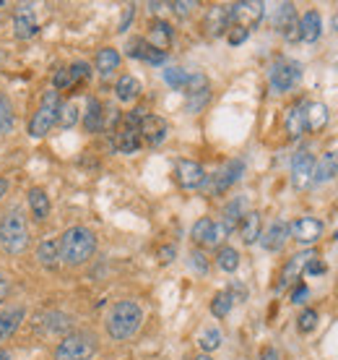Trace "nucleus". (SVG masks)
Segmentation results:
<instances>
[{
	"label": "nucleus",
	"instance_id": "5fc2aeb1",
	"mask_svg": "<svg viewBox=\"0 0 338 360\" xmlns=\"http://www.w3.org/2000/svg\"><path fill=\"white\" fill-rule=\"evenodd\" d=\"M229 295H231V297L237 295V297H240V300H245V297H248V290L242 288L240 282H234V285H231V290H229Z\"/></svg>",
	"mask_w": 338,
	"mask_h": 360
},
{
	"label": "nucleus",
	"instance_id": "2f4dec72",
	"mask_svg": "<svg viewBox=\"0 0 338 360\" xmlns=\"http://www.w3.org/2000/svg\"><path fill=\"white\" fill-rule=\"evenodd\" d=\"M115 91L120 102H133V99L141 94V84H138V79H133V76H123V79L117 82Z\"/></svg>",
	"mask_w": 338,
	"mask_h": 360
},
{
	"label": "nucleus",
	"instance_id": "6e6552de",
	"mask_svg": "<svg viewBox=\"0 0 338 360\" xmlns=\"http://www.w3.org/2000/svg\"><path fill=\"white\" fill-rule=\"evenodd\" d=\"M229 13H231V21L242 29H252L260 24V18L266 13V6L260 3V0H245V3H234L229 6Z\"/></svg>",
	"mask_w": 338,
	"mask_h": 360
},
{
	"label": "nucleus",
	"instance_id": "bf43d9fd",
	"mask_svg": "<svg viewBox=\"0 0 338 360\" xmlns=\"http://www.w3.org/2000/svg\"><path fill=\"white\" fill-rule=\"evenodd\" d=\"M333 29H336V32H338V13H336V16H333Z\"/></svg>",
	"mask_w": 338,
	"mask_h": 360
},
{
	"label": "nucleus",
	"instance_id": "473e14b6",
	"mask_svg": "<svg viewBox=\"0 0 338 360\" xmlns=\"http://www.w3.org/2000/svg\"><path fill=\"white\" fill-rule=\"evenodd\" d=\"M240 217H245V198H234L229 207H227V212H224V230L227 233H231L234 227H237V222H240Z\"/></svg>",
	"mask_w": 338,
	"mask_h": 360
},
{
	"label": "nucleus",
	"instance_id": "6ab92c4d",
	"mask_svg": "<svg viewBox=\"0 0 338 360\" xmlns=\"http://www.w3.org/2000/svg\"><path fill=\"white\" fill-rule=\"evenodd\" d=\"M286 240H289V225H286V222H281V219L268 227L266 235H260V245H263L266 251H271V253L281 251V248L286 245Z\"/></svg>",
	"mask_w": 338,
	"mask_h": 360
},
{
	"label": "nucleus",
	"instance_id": "0eeeda50",
	"mask_svg": "<svg viewBox=\"0 0 338 360\" xmlns=\"http://www.w3.org/2000/svg\"><path fill=\"white\" fill-rule=\"evenodd\" d=\"M143 120V110H133L128 112L123 120V126L115 131V149L123 154H133L138 146H141V134H138V126Z\"/></svg>",
	"mask_w": 338,
	"mask_h": 360
},
{
	"label": "nucleus",
	"instance_id": "f257e3e1",
	"mask_svg": "<svg viewBox=\"0 0 338 360\" xmlns=\"http://www.w3.org/2000/svg\"><path fill=\"white\" fill-rule=\"evenodd\" d=\"M58 248H60V259L68 266H81L97 251V238L86 227H71V230L62 233Z\"/></svg>",
	"mask_w": 338,
	"mask_h": 360
},
{
	"label": "nucleus",
	"instance_id": "4be33fe9",
	"mask_svg": "<svg viewBox=\"0 0 338 360\" xmlns=\"http://www.w3.org/2000/svg\"><path fill=\"white\" fill-rule=\"evenodd\" d=\"M328 123V108L323 105V102H307V110H304V128L312 131V134H318L323 131Z\"/></svg>",
	"mask_w": 338,
	"mask_h": 360
},
{
	"label": "nucleus",
	"instance_id": "72a5a7b5",
	"mask_svg": "<svg viewBox=\"0 0 338 360\" xmlns=\"http://www.w3.org/2000/svg\"><path fill=\"white\" fill-rule=\"evenodd\" d=\"M36 259H39L42 266H55V262L60 259V248H58V243H55V240H42L39 248H36Z\"/></svg>",
	"mask_w": 338,
	"mask_h": 360
},
{
	"label": "nucleus",
	"instance_id": "ea45409f",
	"mask_svg": "<svg viewBox=\"0 0 338 360\" xmlns=\"http://www.w3.org/2000/svg\"><path fill=\"white\" fill-rule=\"evenodd\" d=\"M208 99H211V89H203V91H196V94H187V112H198V110H203L208 105Z\"/></svg>",
	"mask_w": 338,
	"mask_h": 360
},
{
	"label": "nucleus",
	"instance_id": "603ef678",
	"mask_svg": "<svg viewBox=\"0 0 338 360\" xmlns=\"http://www.w3.org/2000/svg\"><path fill=\"white\" fill-rule=\"evenodd\" d=\"M260 360H281V352L276 347H266V350L260 352Z\"/></svg>",
	"mask_w": 338,
	"mask_h": 360
},
{
	"label": "nucleus",
	"instance_id": "4d7b16f0",
	"mask_svg": "<svg viewBox=\"0 0 338 360\" xmlns=\"http://www.w3.org/2000/svg\"><path fill=\"white\" fill-rule=\"evenodd\" d=\"M133 13H135V8H133V6H128V13H125L123 24H120V32H125V29H128V24H130V18H133Z\"/></svg>",
	"mask_w": 338,
	"mask_h": 360
},
{
	"label": "nucleus",
	"instance_id": "412c9836",
	"mask_svg": "<svg viewBox=\"0 0 338 360\" xmlns=\"http://www.w3.org/2000/svg\"><path fill=\"white\" fill-rule=\"evenodd\" d=\"M304 110H307V102H304V99H299L297 105H292V108L286 110L284 126H286V134L292 136V139H299V136L307 131V128H304Z\"/></svg>",
	"mask_w": 338,
	"mask_h": 360
},
{
	"label": "nucleus",
	"instance_id": "7c9ffc66",
	"mask_svg": "<svg viewBox=\"0 0 338 360\" xmlns=\"http://www.w3.org/2000/svg\"><path fill=\"white\" fill-rule=\"evenodd\" d=\"M117 65H120V53L115 47H104L97 53V71L102 76H109L112 71H117Z\"/></svg>",
	"mask_w": 338,
	"mask_h": 360
},
{
	"label": "nucleus",
	"instance_id": "f704fd0d",
	"mask_svg": "<svg viewBox=\"0 0 338 360\" xmlns=\"http://www.w3.org/2000/svg\"><path fill=\"white\" fill-rule=\"evenodd\" d=\"M16 126V117H13V108H11V102L3 94H0V136L3 134H11Z\"/></svg>",
	"mask_w": 338,
	"mask_h": 360
},
{
	"label": "nucleus",
	"instance_id": "a878e982",
	"mask_svg": "<svg viewBox=\"0 0 338 360\" xmlns=\"http://www.w3.org/2000/svg\"><path fill=\"white\" fill-rule=\"evenodd\" d=\"M13 27H16L18 39H29V37L36 34V21H34V13H32V8H29V6H21V8L16 11Z\"/></svg>",
	"mask_w": 338,
	"mask_h": 360
},
{
	"label": "nucleus",
	"instance_id": "de8ad7c7",
	"mask_svg": "<svg viewBox=\"0 0 338 360\" xmlns=\"http://www.w3.org/2000/svg\"><path fill=\"white\" fill-rule=\"evenodd\" d=\"M248 29H242V27H234L229 32V45H242V42H245V39H248Z\"/></svg>",
	"mask_w": 338,
	"mask_h": 360
},
{
	"label": "nucleus",
	"instance_id": "c756f323",
	"mask_svg": "<svg viewBox=\"0 0 338 360\" xmlns=\"http://www.w3.org/2000/svg\"><path fill=\"white\" fill-rule=\"evenodd\" d=\"M83 126L89 134H97L104 128V108H102V102L99 99H89V112L83 117Z\"/></svg>",
	"mask_w": 338,
	"mask_h": 360
},
{
	"label": "nucleus",
	"instance_id": "a211bd4d",
	"mask_svg": "<svg viewBox=\"0 0 338 360\" xmlns=\"http://www.w3.org/2000/svg\"><path fill=\"white\" fill-rule=\"evenodd\" d=\"M128 55H130V58H138V60H146V63H151V65H161L164 60H167V53L154 50L146 39H141V37L130 39V45H128Z\"/></svg>",
	"mask_w": 338,
	"mask_h": 360
},
{
	"label": "nucleus",
	"instance_id": "bb28decb",
	"mask_svg": "<svg viewBox=\"0 0 338 360\" xmlns=\"http://www.w3.org/2000/svg\"><path fill=\"white\" fill-rule=\"evenodd\" d=\"M29 209H32V217H34L36 222H45L47 217H50V198L42 188H32L29 191Z\"/></svg>",
	"mask_w": 338,
	"mask_h": 360
},
{
	"label": "nucleus",
	"instance_id": "c03bdc74",
	"mask_svg": "<svg viewBox=\"0 0 338 360\" xmlns=\"http://www.w3.org/2000/svg\"><path fill=\"white\" fill-rule=\"evenodd\" d=\"M68 73H71V84H76V82H83V79H89L91 68H89V63H73L71 68H68Z\"/></svg>",
	"mask_w": 338,
	"mask_h": 360
},
{
	"label": "nucleus",
	"instance_id": "f3484780",
	"mask_svg": "<svg viewBox=\"0 0 338 360\" xmlns=\"http://www.w3.org/2000/svg\"><path fill=\"white\" fill-rule=\"evenodd\" d=\"M229 24H231L229 6H214V8L205 13V21H203L205 32L211 37H219V34H224V32H229Z\"/></svg>",
	"mask_w": 338,
	"mask_h": 360
},
{
	"label": "nucleus",
	"instance_id": "20e7f679",
	"mask_svg": "<svg viewBox=\"0 0 338 360\" xmlns=\"http://www.w3.org/2000/svg\"><path fill=\"white\" fill-rule=\"evenodd\" d=\"M97 337L91 332H73L58 345L55 360H91L97 355Z\"/></svg>",
	"mask_w": 338,
	"mask_h": 360
},
{
	"label": "nucleus",
	"instance_id": "7ed1b4c3",
	"mask_svg": "<svg viewBox=\"0 0 338 360\" xmlns=\"http://www.w3.org/2000/svg\"><path fill=\"white\" fill-rule=\"evenodd\" d=\"M0 245L8 253H21L29 245V230H27V217L18 209L8 212L0 219Z\"/></svg>",
	"mask_w": 338,
	"mask_h": 360
},
{
	"label": "nucleus",
	"instance_id": "052dcab7",
	"mask_svg": "<svg viewBox=\"0 0 338 360\" xmlns=\"http://www.w3.org/2000/svg\"><path fill=\"white\" fill-rule=\"evenodd\" d=\"M198 360H211V358H208V355H201V358H198Z\"/></svg>",
	"mask_w": 338,
	"mask_h": 360
},
{
	"label": "nucleus",
	"instance_id": "58836bf2",
	"mask_svg": "<svg viewBox=\"0 0 338 360\" xmlns=\"http://www.w3.org/2000/svg\"><path fill=\"white\" fill-rule=\"evenodd\" d=\"M190 73L182 71V68H164V82L172 86V89H185Z\"/></svg>",
	"mask_w": 338,
	"mask_h": 360
},
{
	"label": "nucleus",
	"instance_id": "4c0bfd02",
	"mask_svg": "<svg viewBox=\"0 0 338 360\" xmlns=\"http://www.w3.org/2000/svg\"><path fill=\"white\" fill-rule=\"evenodd\" d=\"M79 123V108L68 102V105H60V112H58V126L60 128H73Z\"/></svg>",
	"mask_w": 338,
	"mask_h": 360
},
{
	"label": "nucleus",
	"instance_id": "9d476101",
	"mask_svg": "<svg viewBox=\"0 0 338 360\" xmlns=\"http://www.w3.org/2000/svg\"><path fill=\"white\" fill-rule=\"evenodd\" d=\"M242 172H245V162L242 160H231L222 167V170H216V175H211V183H208V193H224L227 188H231L237 180L242 178Z\"/></svg>",
	"mask_w": 338,
	"mask_h": 360
},
{
	"label": "nucleus",
	"instance_id": "e433bc0d",
	"mask_svg": "<svg viewBox=\"0 0 338 360\" xmlns=\"http://www.w3.org/2000/svg\"><path fill=\"white\" fill-rule=\"evenodd\" d=\"M216 262H219V269H224V271H237V266H240V253L227 245V248H222V251H219Z\"/></svg>",
	"mask_w": 338,
	"mask_h": 360
},
{
	"label": "nucleus",
	"instance_id": "393cba45",
	"mask_svg": "<svg viewBox=\"0 0 338 360\" xmlns=\"http://www.w3.org/2000/svg\"><path fill=\"white\" fill-rule=\"evenodd\" d=\"M154 50H159V53H167L169 45H172V27H169L167 21H154L151 24V32H149V39H146Z\"/></svg>",
	"mask_w": 338,
	"mask_h": 360
},
{
	"label": "nucleus",
	"instance_id": "37998d69",
	"mask_svg": "<svg viewBox=\"0 0 338 360\" xmlns=\"http://www.w3.org/2000/svg\"><path fill=\"white\" fill-rule=\"evenodd\" d=\"M203 89H211V86H208V79H205L203 73H190L185 94H196V91H203Z\"/></svg>",
	"mask_w": 338,
	"mask_h": 360
},
{
	"label": "nucleus",
	"instance_id": "49530a36",
	"mask_svg": "<svg viewBox=\"0 0 338 360\" xmlns=\"http://www.w3.org/2000/svg\"><path fill=\"white\" fill-rule=\"evenodd\" d=\"M68 86H73V84H71V73H68V68H62V71L55 73V91L68 89Z\"/></svg>",
	"mask_w": 338,
	"mask_h": 360
},
{
	"label": "nucleus",
	"instance_id": "c9c22d12",
	"mask_svg": "<svg viewBox=\"0 0 338 360\" xmlns=\"http://www.w3.org/2000/svg\"><path fill=\"white\" fill-rule=\"evenodd\" d=\"M231 306H234V297L229 295V290H227V292H219V295H214V300H211V314H214L216 319H224V316L231 311Z\"/></svg>",
	"mask_w": 338,
	"mask_h": 360
},
{
	"label": "nucleus",
	"instance_id": "b1692460",
	"mask_svg": "<svg viewBox=\"0 0 338 360\" xmlns=\"http://www.w3.org/2000/svg\"><path fill=\"white\" fill-rule=\"evenodd\" d=\"M21 321H24V308L21 306L3 311V314H0V342H6L11 334H16Z\"/></svg>",
	"mask_w": 338,
	"mask_h": 360
},
{
	"label": "nucleus",
	"instance_id": "c85d7f7f",
	"mask_svg": "<svg viewBox=\"0 0 338 360\" xmlns=\"http://www.w3.org/2000/svg\"><path fill=\"white\" fill-rule=\"evenodd\" d=\"M42 319H45V321H42V326H45L47 334H65V332H71V326H73L71 316L58 314V311H53V314H45Z\"/></svg>",
	"mask_w": 338,
	"mask_h": 360
},
{
	"label": "nucleus",
	"instance_id": "1a4fd4ad",
	"mask_svg": "<svg viewBox=\"0 0 338 360\" xmlns=\"http://www.w3.org/2000/svg\"><path fill=\"white\" fill-rule=\"evenodd\" d=\"M312 172H315V157L310 154L307 146H302L294 154L292 160V183L294 188H307L312 183Z\"/></svg>",
	"mask_w": 338,
	"mask_h": 360
},
{
	"label": "nucleus",
	"instance_id": "f8f14e48",
	"mask_svg": "<svg viewBox=\"0 0 338 360\" xmlns=\"http://www.w3.org/2000/svg\"><path fill=\"white\" fill-rule=\"evenodd\" d=\"M227 235L229 233L224 230V225H216L214 219H208V217L198 219L196 225H193V240H196L198 245H216V243H222Z\"/></svg>",
	"mask_w": 338,
	"mask_h": 360
},
{
	"label": "nucleus",
	"instance_id": "680f3d73",
	"mask_svg": "<svg viewBox=\"0 0 338 360\" xmlns=\"http://www.w3.org/2000/svg\"><path fill=\"white\" fill-rule=\"evenodd\" d=\"M333 240H338V230H336V233H333Z\"/></svg>",
	"mask_w": 338,
	"mask_h": 360
},
{
	"label": "nucleus",
	"instance_id": "cd10ccee",
	"mask_svg": "<svg viewBox=\"0 0 338 360\" xmlns=\"http://www.w3.org/2000/svg\"><path fill=\"white\" fill-rule=\"evenodd\" d=\"M260 227H263V222H260V214L258 212H248V214L242 217V243L245 245H252L260 240Z\"/></svg>",
	"mask_w": 338,
	"mask_h": 360
},
{
	"label": "nucleus",
	"instance_id": "3c124183",
	"mask_svg": "<svg viewBox=\"0 0 338 360\" xmlns=\"http://www.w3.org/2000/svg\"><path fill=\"white\" fill-rule=\"evenodd\" d=\"M307 295H310V288H307V285H299V288L292 292V303H304Z\"/></svg>",
	"mask_w": 338,
	"mask_h": 360
},
{
	"label": "nucleus",
	"instance_id": "5701e85b",
	"mask_svg": "<svg viewBox=\"0 0 338 360\" xmlns=\"http://www.w3.org/2000/svg\"><path fill=\"white\" fill-rule=\"evenodd\" d=\"M338 175V152L323 154V160L315 165V172H312V183H328Z\"/></svg>",
	"mask_w": 338,
	"mask_h": 360
},
{
	"label": "nucleus",
	"instance_id": "864d4df0",
	"mask_svg": "<svg viewBox=\"0 0 338 360\" xmlns=\"http://www.w3.org/2000/svg\"><path fill=\"white\" fill-rule=\"evenodd\" d=\"M175 253H177V251H175V245H167V248H161V251H159L161 262L169 264V262H172V259H175Z\"/></svg>",
	"mask_w": 338,
	"mask_h": 360
},
{
	"label": "nucleus",
	"instance_id": "6e6d98bb",
	"mask_svg": "<svg viewBox=\"0 0 338 360\" xmlns=\"http://www.w3.org/2000/svg\"><path fill=\"white\" fill-rule=\"evenodd\" d=\"M6 295H8V279H6V274H0V303L6 300Z\"/></svg>",
	"mask_w": 338,
	"mask_h": 360
},
{
	"label": "nucleus",
	"instance_id": "ddd939ff",
	"mask_svg": "<svg viewBox=\"0 0 338 360\" xmlns=\"http://www.w3.org/2000/svg\"><path fill=\"white\" fill-rule=\"evenodd\" d=\"M167 120L159 115H143L141 126H138V134H141V139L146 141V144L151 146H159L164 139H167Z\"/></svg>",
	"mask_w": 338,
	"mask_h": 360
},
{
	"label": "nucleus",
	"instance_id": "a18cd8bd",
	"mask_svg": "<svg viewBox=\"0 0 338 360\" xmlns=\"http://www.w3.org/2000/svg\"><path fill=\"white\" fill-rule=\"evenodd\" d=\"M190 266H193L198 274H205V271H208V262H205V256L201 251L190 253Z\"/></svg>",
	"mask_w": 338,
	"mask_h": 360
},
{
	"label": "nucleus",
	"instance_id": "13d9d810",
	"mask_svg": "<svg viewBox=\"0 0 338 360\" xmlns=\"http://www.w3.org/2000/svg\"><path fill=\"white\" fill-rule=\"evenodd\" d=\"M6 193H8V180H6V178H0V198L6 196Z\"/></svg>",
	"mask_w": 338,
	"mask_h": 360
},
{
	"label": "nucleus",
	"instance_id": "423d86ee",
	"mask_svg": "<svg viewBox=\"0 0 338 360\" xmlns=\"http://www.w3.org/2000/svg\"><path fill=\"white\" fill-rule=\"evenodd\" d=\"M302 79V65L297 60H289V58H278L276 63L271 65V73H268V82H271V89L284 94V91H292Z\"/></svg>",
	"mask_w": 338,
	"mask_h": 360
},
{
	"label": "nucleus",
	"instance_id": "79ce46f5",
	"mask_svg": "<svg viewBox=\"0 0 338 360\" xmlns=\"http://www.w3.org/2000/svg\"><path fill=\"white\" fill-rule=\"evenodd\" d=\"M299 332L302 334H310L315 332V326H318V311H312V308H307V311H302V316H299Z\"/></svg>",
	"mask_w": 338,
	"mask_h": 360
},
{
	"label": "nucleus",
	"instance_id": "dca6fc26",
	"mask_svg": "<svg viewBox=\"0 0 338 360\" xmlns=\"http://www.w3.org/2000/svg\"><path fill=\"white\" fill-rule=\"evenodd\" d=\"M312 259H318V253H315V251H302V253H297V256H292V259H289V264L284 266V271H281L278 288H286V285H292L294 279L302 274L304 266H307Z\"/></svg>",
	"mask_w": 338,
	"mask_h": 360
},
{
	"label": "nucleus",
	"instance_id": "9b49d317",
	"mask_svg": "<svg viewBox=\"0 0 338 360\" xmlns=\"http://www.w3.org/2000/svg\"><path fill=\"white\" fill-rule=\"evenodd\" d=\"M289 233L294 235V240H299V243H304V245H312L320 240L323 222L320 219H315V217H299L297 222H292Z\"/></svg>",
	"mask_w": 338,
	"mask_h": 360
},
{
	"label": "nucleus",
	"instance_id": "39448f33",
	"mask_svg": "<svg viewBox=\"0 0 338 360\" xmlns=\"http://www.w3.org/2000/svg\"><path fill=\"white\" fill-rule=\"evenodd\" d=\"M58 112H60V91L50 89L42 97V105L32 115V123H29V136L34 139H42L53 131V126L58 123Z\"/></svg>",
	"mask_w": 338,
	"mask_h": 360
},
{
	"label": "nucleus",
	"instance_id": "f03ea898",
	"mask_svg": "<svg viewBox=\"0 0 338 360\" xmlns=\"http://www.w3.org/2000/svg\"><path fill=\"white\" fill-rule=\"evenodd\" d=\"M143 324V311L135 300H120L112 306L107 316V332L112 340L123 342V340H130Z\"/></svg>",
	"mask_w": 338,
	"mask_h": 360
},
{
	"label": "nucleus",
	"instance_id": "09e8293b",
	"mask_svg": "<svg viewBox=\"0 0 338 360\" xmlns=\"http://www.w3.org/2000/svg\"><path fill=\"white\" fill-rule=\"evenodd\" d=\"M169 8L175 11V13H177V16H187V13H190V11L196 8V3H193V0H187V3H172V6H169Z\"/></svg>",
	"mask_w": 338,
	"mask_h": 360
},
{
	"label": "nucleus",
	"instance_id": "aec40b11",
	"mask_svg": "<svg viewBox=\"0 0 338 360\" xmlns=\"http://www.w3.org/2000/svg\"><path fill=\"white\" fill-rule=\"evenodd\" d=\"M323 34V18L318 11H307L302 18H299V39L312 45V42H318Z\"/></svg>",
	"mask_w": 338,
	"mask_h": 360
},
{
	"label": "nucleus",
	"instance_id": "8fccbe9b",
	"mask_svg": "<svg viewBox=\"0 0 338 360\" xmlns=\"http://www.w3.org/2000/svg\"><path fill=\"white\" fill-rule=\"evenodd\" d=\"M323 271H325V264L320 262V259H312L310 264H307V266H304V274H323Z\"/></svg>",
	"mask_w": 338,
	"mask_h": 360
},
{
	"label": "nucleus",
	"instance_id": "2eb2a0df",
	"mask_svg": "<svg viewBox=\"0 0 338 360\" xmlns=\"http://www.w3.org/2000/svg\"><path fill=\"white\" fill-rule=\"evenodd\" d=\"M276 29L286 39H299V21L292 3H281L276 8Z\"/></svg>",
	"mask_w": 338,
	"mask_h": 360
},
{
	"label": "nucleus",
	"instance_id": "4468645a",
	"mask_svg": "<svg viewBox=\"0 0 338 360\" xmlns=\"http://www.w3.org/2000/svg\"><path fill=\"white\" fill-rule=\"evenodd\" d=\"M175 175H177V183L182 188H201L205 183V170L198 162H190V160H180L177 167H175Z\"/></svg>",
	"mask_w": 338,
	"mask_h": 360
},
{
	"label": "nucleus",
	"instance_id": "a19ab883",
	"mask_svg": "<svg viewBox=\"0 0 338 360\" xmlns=\"http://www.w3.org/2000/svg\"><path fill=\"white\" fill-rule=\"evenodd\" d=\"M219 345H222V332L214 329V326H211V329H205L203 337H201V350L211 352V350H216Z\"/></svg>",
	"mask_w": 338,
	"mask_h": 360
}]
</instances>
